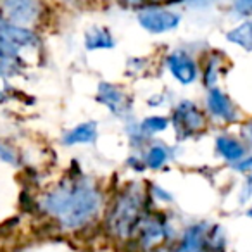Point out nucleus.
I'll list each match as a JSON object with an SVG mask.
<instances>
[{
  "mask_svg": "<svg viewBox=\"0 0 252 252\" xmlns=\"http://www.w3.org/2000/svg\"><path fill=\"white\" fill-rule=\"evenodd\" d=\"M207 104H209V109L214 116L221 119H226V121H231L235 118V109L231 105L230 98L223 94L218 88H213L207 95Z\"/></svg>",
  "mask_w": 252,
  "mask_h": 252,
  "instance_id": "obj_8",
  "label": "nucleus"
},
{
  "mask_svg": "<svg viewBox=\"0 0 252 252\" xmlns=\"http://www.w3.org/2000/svg\"><path fill=\"white\" fill-rule=\"evenodd\" d=\"M142 206H144V200H142L140 192L128 190L126 193H123L116 200L111 214H109V226H111L112 233H116L118 237L133 235V231L137 230L144 218Z\"/></svg>",
  "mask_w": 252,
  "mask_h": 252,
  "instance_id": "obj_2",
  "label": "nucleus"
},
{
  "mask_svg": "<svg viewBox=\"0 0 252 252\" xmlns=\"http://www.w3.org/2000/svg\"><path fill=\"white\" fill-rule=\"evenodd\" d=\"M40 5L36 2H5L4 9L9 12L12 21L18 23H30L38 12Z\"/></svg>",
  "mask_w": 252,
  "mask_h": 252,
  "instance_id": "obj_10",
  "label": "nucleus"
},
{
  "mask_svg": "<svg viewBox=\"0 0 252 252\" xmlns=\"http://www.w3.org/2000/svg\"><path fill=\"white\" fill-rule=\"evenodd\" d=\"M138 23L147 32L164 33L175 30L180 25V16L176 12L166 11V9H147L138 14Z\"/></svg>",
  "mask_w": 252,
  "mask_h": 252,
  "instance_id": "obj_4",
  "label": "nucleus"
},
{
  "mask_svg": "<svg viewBox=\"0 0 252 252\" xmlns=\"http://www.w3.org/2000/svg\"><path fill=\"white\" fill-rule=\"evenodd\" d=\"M85 45L87 49H111L114 47V38L111 36V33L104 28H95L92 32H88L87 38H85Z\"/></svg>",
  "mask_w": 252,
  "mask_h": 252,
  "instance_id": "obj_14",
  "label": "nucleus"
},
{
  "mask_svg": "<svg viewBox=\"0 0 252 252\" xmlns=\"http://www.w3.org/2000/svg\"><path fill=\"white\" fill-rule=\"evenodd\" d=\"M95 138H97V125L94 121H88L67 131L64 135V144H92V142H95Z\"/></svg>",
  "mask_w": 252,
  "mask_h": 252,
  "instance_id": "obj_11",
  "label": "nucleus"
},
{
  "mask_svg": "<svg viewBox=\"0 0 252 252\" xmlns=\"http://www.w3.org/2000/svg\"><path fill=\"white\" fill-rule=\"evenodd\" d=\"M206 224H195L189 228L183 237V242L176 252H202L206 247Z\"/></svg>",
  "mask_w": 252,
  "mask_h": 252,
  "instance_id": "obj_12",
  "label": "nucleus"
},
{
  "mask_svg": "<svg viewBox=\"0 0 252 252\" xmlns=\"http://www.w3.org/2000/svg\"><path fill=\"white\" fill-rule=\"evenodd\" d=\"M168 161V151L161 145H156L149 151L147 154V164L151 168H161L164 162Z\"/></svg>",
  "mask_w": 252,
  "mask_h": 252,
  "instance_id": "obj_16",
  "label": "nucleus"
},
{
  "mask_svg": "<svg viewBox=\"0 0 252 252\" xmlns=\"http://www.w3.org/2000/svg\"><path fill=\"white\" fill-rule=\"evenodd\" d=\"M204 116L192 102H182L178 105L175 112V125H176V130L183 135H190V133H195V131L202 130L204 128Z\"/></svg>",
  "mask_w": 252,
  "mask_h": 252,
  "instance_id": "obj_5",
  "label": "nucleus"
},
{
  "mask_svg": "<svg viewBox=\"0 0 252 252\" xmlns=\"http://www.w3.org/2000/svg\"><path fill=\"white\" fill-rule=\"evenodd\" d=\"M228 40L233 43H238L244 49L251 50V23H244L242 26L235 28L233 32L228 33Z\"/></svg>",
  "mask_w": 252,
  "mask_h": 252,
  "instance_id": "obj_15",
  "label": "nucleus"
},
{
  "mask_svg": "<svg viewBox=\"0 0 252 252\" xmlns=\"http://www.w3.org/2000/svg\"><path fill=\"white\" fill-rule=\"evenodd\" d=\"M142 228V244L151 247L156 242H159L161 238H164L168 235V228L162 221H158L154 218H142L140 224Z\"/></svg>",
  "mask_w": 252,
  "mask_h": 252,
  "instance_id": "obj_9",
  "label": "nucleus"
},
{
  "mask_svg": "<svg viewBox=\"0 0 252 252\" xmlns=\"http://www.w3.org/2000/svg\"><path fill=\"white\" fill-rule=\"evenodd\" d=\"M100 197L88 180H73L61 185L43 200V209L54 214L64 226L78 228L95 216Z\"/></svg>",
  "mask_w": 252,
  "mask_h": 252,
  "instance_id": "obj_1",
  "label": "nucleus"
},
{
  "mask_svg": "<svg viewBox=\"0 0 252 252\" xmlns=\"http://www.w3.org/2000/svg\"><path fill=\"white\" fill-rule=\"evenodd\" d=\"M168 66L173 76L183 85H190L197 78V66L185 52H173L168 57Z\"/></svg>",
  "mask_w": 252,
  "mask_h": 252,
  "instance_id": "obj_7",
  "label": "nucleus"
},
{
  "mask_svg": "<svg viewBox=\"0 0 252 252\" xmlns=\"http://www.w3.org/2000/svg\"><path fill=\"white\" fill-rule=\"evenodd\" d=\"M216 149L224 159L228 161H240L244 158V147L238 140L231 137H220L216 140Z\"/></svg>",
  "mask_w": 252,
  "mask_h": 252,
  "instance_id": "obj_13",
  "label": "nucleus"
},
{
  "mask_svg": "<svg viewBox=\"0 0 252 252\" xmlns=\"http://www.w3.org/2000/svg\"><path fill=\"white\" fill-rule=\"evenodd\" d=\"M168 128V119L166 118H147L142 123V130L149 131V133H156V131H162Z\"/></svg>",
  "mask_w": 252,
  "mask_h": 252,
  "instance_id": "obj_17",
  "label": "nucleus"
},
{
  "mask_svg": "<svg viewBox=\"0 0 252 252\" xmlns=\"http://www.w3.org/2000/svg\"><path fill=\"white\" fill-rule=\"evenodd\" d=\"M98 100L104 105H107V107L118 116L126 114L131 107L128 95L123 94L119 87H114V85H111V83L98 85Z\"/></svg>",
  "mask_w": 252,
  "mask_h": 252,
  "instance_id": "obj_6",
  "label": "nucleus"
},
{
  "mask_svg": "<svg viewBox=\"0 0 252 252\" xmlns=\"http://www.w3.org/2000/svg\"><path fill=\"white\" fill-rule=\"evenodd\" d=\"M0 159H4L9 164H18L19 162L18 154H16L11 147H7V145H4V144H0Z\"/></svg>",
  "mask_w": 252,
  "mask_h": 252,
  "instance_id": "obj_18",
  "label": "nucleus"
},
{
  "mask_svg": "<svg viewBox=\"0 0 252 252\" xmlns=\"http://www.w3.org/2000/svg\"><path fill=\"white\" fill-rule=\"evenodd\" d=\"M36 43L38 38L35 33L0 19V57H14L18 56L19 49L35 47Z\"/></svg>",
  "mask_w": 252,
  "mask_h": 252,
  "instance_id": "obj_3",
  "label": "nucleus"
}]
</instances>
